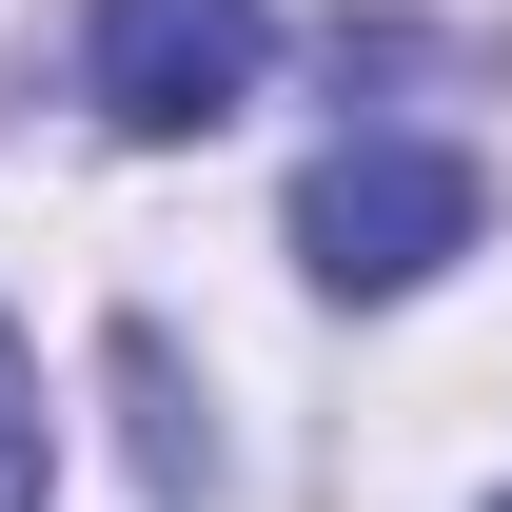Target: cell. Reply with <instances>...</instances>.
Masks as SVG:
<instances>
[{"label": "cell", "mask_w": 512, "mask_h": 512, "mask_svg": "<svg viewBox=\"0 0 512 512\" xmlns=\"http://www.w3.org/2000/svg\"><path fill=\"white\" fill-rule=\"evenodd\" d=\"M256 60H276V0H99V40H79L119 138H217L256 99Z\"/></svg>", "instance_id": "7a4b0ae2"}, {"label": "cell", "mask_w": 512, "mask_h": 512, "mask_svg": "<svg viewBox=\"0 0 512 512\" xmlns=\"http://www.w3.org/2000/svg\"><path fill=\"white\" fill-rule=\"evenodd\" d=\"M473 217H493V178L434 158V138H335L316 178H296V256H316L335 296H414L434 256H473Z\"/></svg>", "instance_id": "6da1fadb"}, {"label": "cell", "mask_w": 512, "mask_h": 512, "mask_svg": "<svg viewBox=\"0 0 512 512\" xmlns=\"http://www.w3.org/2000/svg\"><path fill=\"white\" fill-rule=\"evenodd\" d=\"M0 512H40V375H20V335H0Z\"/></svg>", "instance_id": "3957f363"}]
</instances>
